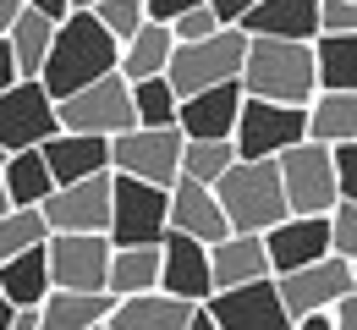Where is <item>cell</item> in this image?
I'll list each match as a JSON object with an SVG mask.
<instances>
[{
  "label": "cell",
  "mask_w": 357,
  "mask_h": 330,
  "mask_svg": "<svg viewBox=\"0 0 357 330\" xmlns=\"http://www.w3.org/2000/svg\"><path fill=\"white\" fill-rule=\"evenodd\" d=\"M50 33H55V22H50V17H39V11H17L11 33H6V50H11V61H17V77H22V83H39L45 55H50Z\"/></svg>",
  "instance_id": "cell-29"
},
{
  "label": "cell",
  "mask_w": 357,
  "mask_h": 330,
  "mask_svg": "<svg viewBox=\"0 0 357 330\" xmlns=\"http://www.w3.org/2000/svg\"><path fill=\"white\" fill-rule=\"evenodd\" d=\"M291 330H330V320H324V314H308V320H297Z\"/></svg>",
  "instance_id": "cell-45"
},
{
  "label": "cell",
  "mask_w": 357,
  "mask_h": 330,
  "mask_svg": "<svg viewBox=\"0 0 357 330\" xmlns=\"http://www.w3.org/2000/svg\"><path fill=\"white\" fill-rule=\"evenodd\" d=\"M204 6H209V17H215L220 28H236V22H242V17H248L259 0H204Z\"/></svg>",
  "instance_id": "cell-40"
},
{
  "label": "cell",
  "mask_w": 357,
  "mask_h": 330,
  "mask_svg": "<svg viewBox=\"0 0 357 330\" xmlns=\"http://www.w3.org/2000/svg\"><path fill=\"white\" fill-rule=\"evenodd\" d=\"M0 215H6V193H0Z\"/></svg>",
  "instance_id": "cell-49"
},
{
  "label": "cell",
  "mask_w": 357,
  "mask_h": 330,
  "mask_svg": "<svg viewBox=\"0 0 357 330\" xmlns=\"http://www.w3.org/2000/svg\"><path fill=\"white\" fill-rule=\"evenodd\" d=\"M50 171L39 160V149H22V154H6L0 160V193H6V209H39L50 198Z\"/></svg>",
  "instance_id": "cell-28"
},
{
  "label": "cell",
  "mask_w": 357,
  "mask_h": 330,
  "mask_svg": "<svg viewBox=\"0 0 357 330\" xmlns=\"http://www.w3.org/2000/svg\"><path fill=\"white\" fill-rule=\"evenodd\" d=\"M330 171H335V193L357 204V143H335L330 149Z\"/></svg>",
  "instance_id": "cell-37"
},
{
  "label": "cell",
  "mask_w": 357,
  "mask_h": 330,
  "mask_svg": "<svg viewBox=\"0 0 357 330\" xmlns=\"http://www.w3.org/2000/svg\"><path fill=\"white\" fill-rule=\"evenodd\" d=\"M209 33H220V22L209 17V6H192V11H181L176 22H171V45H198Z\"/></svg>",
  "instance_id": "cell-36"
},
{
  "label": "cell",
  "mask_w": 357,
  "mask_h": 330,
  "mask_svg": "<svg viewBox=\"0 0 357 330\" xmlns=\"http://www.w3.org/2000/svg\"><path fill=\"white\" fill-rule=\"evenodd\" d=\"M275 177H280L286 215H330V209L341 204L335 171H330V149H319V143H308V138L275 160Z\"/></svg>",
  "instance_id": "cell-7"
},
{
  "label": "cell",
  "mask_w": 357,
  "mask_h": 330,
  "mask_svg": "<svg viewBox=\"0 0 357 330\" xmlns=\"http://www.w3.org/2000/svg\"><path fill=\"white\" fill-rule=\"evenodd\" d=\"M324 237H330V259H352L357 264V204H335L324 215Z\"/></svg>",
  "instance_id": "cell-35"
},
{
  "label": "cell",
  "mask_w": 357,
  "mask_h": 330,
  "mask_svg": "<svg viewBox=\"0 0 357 330\" xmlns=\"http://www.w3.org/2000/svg\"><path fill=\"white\" fill-rule=\"evenodd\" d=\"M209 193H215V204L225 215V232H236V237H264L275 220H286L275 160H236Z\"/></svg>",
  "instance_id": "cell-3"
},
{
  "label": "cell",
  "mask_w": 357,
  "mask_h": 330,
  "mask_svg": "<svg viewBox=\"0 0 357 330\" xmlns=\"http://www.w3.org/2000/svg\"><path fill=\"white\" fill-rule=\"evenodd\" d=\"M160 292L176 297V303H209V248L192 242L181 232H165L160 237Z\"/></svg>",
  "instance_id": "cell-16"
},
{
  "label": "cell",
  "mask_w": 357,
  "mask_h": 330,
  "mask_svg": "<svg viewBox=\"0 0 357 330\" xmlns=\"http://www.w3.org/2000/svg\"><path fill=\"white\" fill-rule=\"evenodd\" d=\"M110 171L171 193L181 177V133L176 127H132V133L110 138Z\"/></svg>",
  "instance_id": "cell-5"
},
{
  "label": "cell",
  "mask_w": 357,
  "mask_h": 330,
  "mask_svg": "<svg viewBox=\"0 0 357 330\" xmlns=\"http://www.w3.org/2000/svg\"><path fill=\"white\" fill-rule=\"evenodd\" d=\"M231 165H236V149H231V138H198V143L181 138V182L215 188Z\"/></svg>",
  "instance_id": "cell-31"
},
{
  "label": "cell",
  "mask_w": 357,
  "mask_h": 330,
  "mask_svg": "<svg viewBox=\"0 0 357 330\" xmlns=\"http://www.w3.org/2000/svg\"><path fill=\"white\" fill-rule=\"evenodd\" d=\"M110 270V237H50L45 276L50 292H105Z\"/></svg>",
  "instance_id": "cell-12"
},
{
  "label": "cell",
  "mask_w": 357,
  "mask_h": 330,
  "mask_svg": "<svg viewBox=\"0 0 357 330\" xmlns=\"http://www.w3.org/2000/svg\"><path fill=\"white\" fill-rule=\"evenodd\" d=\"M22 11H39L50 22H61V17H72V0H22Z\"/></svg>",
  "instance_id": "cell-41"
},
{
  "label": "cell",
  "mask_w": 357,
  "mask_h": 330,
  "mask_svg": "<svg viewBox=\"0 0 357 330\" xmlns=\"http://www.w3.org/2000/svg\"><path fill=\"white\" fill-rule=\"evenodd\" d=\"M236 110H242V89H236V83L204 89V94H187V99H176V133L187 143H198V138H231Z\"/></svg>",
  "instance_id": "cell-19"
},
{
  "label": "cell",
  "mask_w": 357,
  "mask_h": 330,
  "mask_svg": "<svg viewBox=\"0 0 357 330\" xmlns=\"http://www.w3.org/2000/svg\"><path fill=\"white\" fill-rule=\"evenodd\" d=\"M275 292H280V308H286L291 325H297V320H308V314H330L347 292H357V264L324 253L319 264H303V270H291V276H275Z\"/></svg>",
  "instance_id": "cell-9"
},
{
  "label": "cell",
  "mask_w": 357,
  "mask_h": 330,
  "mask_svg": "<svg viewBox=\"0 0 357 330\" xmlns=\"http://www.w3.org/2000/svg\"><path fill=\"white\" fill-rule=\"evenodd\" d=\"M165 232H171L165 226V193L110 171V220H105L110 248H154Z\"/></svg>",
  "instance_id": "cell-6"
},
{
  "label": "cell",
  "mask_w": 357,
  "mask_h": 330,
  "mask_svg": "<svg viewBox=\"0 0 357 330\" xmlns=\"http://www.w3.org/2000/svg\"><path fill=\"white\" fill-rule=\"evenodd\" d=\"M22 77H17V61H11V50H6V39H0V94L6 89H17Z\"/></svg>",
  "instance_id": "cell-42"
},
{
  "label": "cell",
  "mask_w": 357,
  "mask_h": 330,
  "mask_svg": "<svg viewBox=\"0 0 357 330\" xmlns=\"http://www.w3.org/2000/svg\"><path fill=\"white\" fill-rule=\"evenodd\" d=\"M308 55L319 94H357V33H319Z\"/></svg>",
  "instance_id": "cell-23"
},
{
  "label": "cell",
  "mask_w": 357,
  "mask_h": 330,
  "mask_svg": "<svg viewBox=\"0 0 357 330\" xmlns=\"http://www.w3.org/2000/svg\"><path fill=\"white\" fill-rule=\"evenodd\" d=\"M242 55H248V33L242 28H220L198 45H176L171 50V66H165V83L171 94H204V89H220V83H236L242 72Z\"/></svg>",
  "instance_id": "cell-4"
},
{
  "label": "cell",
  "mask_w": 357,
  "mask_h": 330,
  "mask_svg": "<svg viewBox=\"0 0 357 330\" xmlns=\"http://www.w3.org/2000/svg\"><path fill=\"white\" fill-rule=\"evenodd\" d=\"M11 325V303H6V297H0V330Z\"/></svg>",
  "instance_id": "cell-47"
},
{
  "label": "cell",
  "mask_w": 357,
  "mask_h": 330,
  "mask_svg": "<svg viewBox=\"0 0 357 330\" xmlns=\"http://www.w3.org/2000/svg\"><path fill=\"white\" fill-rule=\"evenodd\" d=\"M127 94H132V127H176V94L165 77L127 83Z\"/></svg>",
  "instance_id": "cell-32"
},
{
  "label": "cell",
  "mask_w": 357,
  "mask_h": 330,
  "mask_svg": "<svg viewBox=\"0 0 357 330\" xmlns=\"http://www.w3.org/2000/svg\"><path fill=\"white\" fill-rule=\"evenodd\" d=\"M116 55H121V45L93 22V11H72L50 33V55H45V72H39V89H45L50 105H61V99H72L77 89H93L99 77H110L116 72Z\"/></svg>",
  "instance_id": "cell-1"
},
{
  "label": "cell",
  "mask_w": 357,
  "mask_h": 330,
  "mask_svg": "<svg viewBox=\"0 0 357 330\" xmlns=\"http://www.w3.org/2000/svg\"><path fill=\"white\" fill-rule=\"evenodd\" d=\"M192 314H198V303H176V297H165V292H143V297L110 303L105 325L110 330H187Z\"/></svg>",
  "instance_id": "cell-22"
},
{
  "label": "cell",
  "mask_w": 357,
  "mask_h": 330,
  "mask_svg": "<svg viewBox=\"0 0 357 330\" xmlns=\"http://www.w3.org/2000/svg\"><path fill=\"white\" fill-rule=\"evenodd\" d=\"M105 292L116 303L121 297H143V292H160V242L154 248H110Z\"/></svg>",
  "instance_id": "cell-27"
},
{
  "label": "cell",
  "mask_w": 357,
  "mask_h": 330,
  "mask_svg": "<svg viewBox=\"0 0 357 330\" xmlns=\"http://www.w3.org/2000/svg\"><path fill=\"white\" fill-rule=\"evenodd\" d=\"M93 22H99L116 45H127L149 17H143V0H99V6H93Z\"/></svg>",
  "instance_id": "cell-34"
},
{
  "label": "cell",
  "mask_w": 357,
  "mask_h": 330,
  "mask_svg": "<svg viewBox=\"0 0 357 330\" xmlns=\"http://www.w3.org/2000/svg\"><path fill=\"white\" fill-rule=\"evenodd\" d=\"M6 330H39V314L33 308H11V325Z\"/></svg>",
  "instance_id": "cell-43"
},
{
  "label": "cell",
  "mask_w": 357,
  "mask_h": 330,
  "mask_svg": "<svg viewBox=\"0 0 357 330\" xmlns=\"http://www.w3.org/2000/svg\"><path fill=\"white\" fill-rule=\"evenodd\" d=\"M187 330H215V325H209V314H204V308H198V314H192V320H187Z\"/></svg>",
  "instance_id": "cell-46"
},
{
  "label": "cell",
  "mask_w": 357,
  "mask_h": 330,
  "mask_svg": "<svg viewBox=\"0 0 357 330\" xmlns=\"http://www.w3.org/2000/svg\"><path fill=\"white\" fill-rule=\"evenodd\" d=\"M45 242H50V232L39 220V209H6L0 215V264L28 253V248H45Z\"/></svg>",
  "instance_id": "cell-33"
},
{
  "label": "cell",
  "mask_w": 357,
  "mask_h": 330,
  "mask_svg": "<svg viewBox=\"0 0 357 330\" xmlns=\"http://www.w3.org/2000/svg\"><path fill=\"white\" fill-rule=\"evenodd\" d=\"M50 292V276H45V248H28V253H17V259H6L0 264V297L11 303V308H39Z\"/></svg>",
  "instance_id": "cell-30"
},
{
  "label": "cell",
  "mask_w": 357,
  "mask_h": 330,
  "mask_svg": "<svg viewBox=\"0 0 357 330\" xmlns=\"http://www.w3.org/2000/svg\"><path fill=\"white\" fill-rule=\"evenodd\" d=\"M17 11H22V0H0V39L11 33V22H17Z\"/></svg>",
  "instance_id": "cell-44"
},
{
  "label": "cell",
  "mask_w": 357,
  "mask_h": 330,
  "mask_svg": "<svg viewBox=\"0 0 357 330\" xmlns=\"http://www.w3.org/2000/svg\"><path fill=\"white\" fill-rule=\"evenodd\" d=\"M171 28H160V22H143L132 39L121 45L116 55V77L121 83H149V77H165V66H171Z\"/></svg>",
  "instance_id": "cell-24"
},
{
  "label": "cell",
  "mask_w": 357,
  "mask_h": 330,
  "mask_svg": "<svg viewBox=\"0 0 357 330\" xmlns=\"http://www.w3.org/2000/svg\"><path fill=\"white\" fill-rule=\"evenodd\" d=\"M192 6H204V0H143V17L160 22V28H171L181 11H192Z\"/></svg>",
  "instance_id": "cell-39"
},
{
  "label": "cell",
  "mask_w": 357,
  "mask_h": 330,
  "mask_svg": "<svg viewBox=\"0 0 357 330\" xmlns=\"http://www.w3.org/2000/svg\"><path fill=\"white\" fill-rule=\"evenodd\" d=\"M319 33H357V0H319Z\"/></svg>",
  "instance_id": "cell-38"
},
{
  "label": "cell",
  "mask_w": 357,
  "mask_h": 330,
  "mask_svg": "<svg viewBox=\"0 0 357 330\" xmlns=\"http://www.w3.org/2000/svg\"><path fill=\"white\" fill-rule=\"evenodd\" d=\"M236 89H242V99H264V105H286V110H308V99L319 94L308 45L248 39L242 72H236Z\"/></svg>",
  "instance_id": "cell-2"
},
{
  "label": "cell",
  "mask_w": 357,
  "mask_h": 330,
  "mask_svg": "<svg viewBox=\"0 0 357 330\" xmlns=\"http://www.w3.org/2000/svg\"><path fill=\"white\" fill-rule=\"evenodd\" d=\"M0 160H6V154H0Z\"/></svg>",
  "instance_id": "cell-51"
},
{
  "label": "cell",
  "mask_w": 357,
  "mask_h": 330,
  "mask_svg": "<svg viewBox=\"0 0 357 330\" xmlns=\"http://www.w3.org/2000/svg\"><path fill=\"white\" fill-rule=\"evenodd\" d=\"M110 292H45V303L33 308L39 330H93L110 314Z\"/></svg>",
  "instance_id": "cell-25"
},
{
  "label": "cell",
  "mask_w": 357,
  "mask_h": 330,
  "mask_svg": "<svg viewBox=\"0 0 357 330\" xmlns=\"http://www.w3.org/2000/svg\"><path fill=\"white\" fill-rule=\"evenodd\" d=\"M93 6H99V0H72V11H93Z\"/></svg>",
  "instance_id": "cell-48"
},
{
  "label": "cell",
  "mask_w": 357,
  "mask_h": 330,
  "mask_svg": "<svg viewBox=\"0 0 357 330\" xmlns=\"http://www.w3.org/2000/svg\"><path fill=\"white\" fill-rule=\"evenodd\" d=\"M55 105L45 99L39 83H17L0 94V154H22L39 149L45 138H55Z\"/></svg>",
  "instance_id": "cell-14"
},
{
  "label": "cell",
  "mask_w": 357,
  "mask_h": 330,
  "mask_svg": "<svg viewBox=\"0 0 357 330\" xmlns=\"http://www.w3.org/2000/svg\"><path fill=\"white\" fill-rule=\"evenodd\" d=\"M165 226L209 248V242H220V237H225V215H220V204H215V193H209V188L181 182V177H176V188L165 193Z\"/></svg>",
  "instance_id": "cell-20"
},
{
  "label": "cell",
  "mask_w": 357,
  "mask_h": 330,
  "mask_svg": "<svg viewBox=\"0 0 357 330\" xmlns=\"http://www.w3.org/2000/svg\"><path fill=\"white\" fill-rule=\"evenodd\" d=\"M308 143L335 149V143H357V94H313L303 110Z\"/></svg>",
  "instance_id": "cell-26"
},
{
  "label": "cell",
  "mask_w": 357,
  "mask_h": 330,
  "mask_svg": "<svg viewBox=\"0 0 357 330\" xmlns=\"http://www.w3.org/2000/svg\"><path fill=\"white\" fill-rule=\"evenodd\" d=\"M39 220L50 237H105L110 220V171L72 182V188H50V198L39 204Z\"/></svg>",
  "instance_id": "cell-11"
},
{
  "label": "cell",
  "mask_w": 357,
  "mask_h": 330,
  "mask_svg": "<svg viewBox=\"0 0 357 330\" xmlns=\"http://www.w3.org/2000/svg\"><path fill=\"white\" fill-rule=\"evenodd\" d=\"M303 138H308L303 110L264 105V99H242L236 127H231V149H236V160H280L286 149H297Z\"/></svg>",
  "instance_id": "cell-10"
},
{
  "label": "cell",
  "mask_w": 357,
  "mask_h": 330,
  "mask_svg": "<svg viewBox=\"0 0 357 330\" xmlns=\"http://www.w3.org/2000/svg\"><path fill=\"white\" fill-rule=\"evenodd\" d=\"M253 281H269V259H264V242H259V237L225 232L220 242H209V286H215V292L253 286ZM215 292H209V297H215Z\"/></svg>",
  "instance_id": "cell-21"
},
{
  "label": "cell",
  "mask_w": 357,
  "mask_h": 330,
  "mask_svg": "<svg viewBox=\"0 0 357 330\" xmlns=\"http://www.w3.org/2000/svg\"><path fill=\"white\" fill-rule=\"evenodd\" d=\"M39 160H45L55 188H72V182H89V177H105V171H110V138L55 133V138L39 143Z\"/></svg>",
  "instance_id": "cell-17"
},
{
  "label": "cell",
  "mask_w": 357,
  "mask_h": 330,
  "mask_svg": "<svg viewBox=\"0 0 357 330\" xmlns=\"http://www.w3.org/2000/svg\"><path fill=\"white\" fill-rule=\"evenodd\" d=\"M55 127L61 133H89V138H121V133H132V94H127V83L110 72L93 89H77L72 99L55 105Z\"/></svg>",
  "instance_id": "cell-8"
},
{
  "label": "cell",
  "mask_w": 357,
  "mask_h": 330,
  "mask_svg": "<svg viewBox=\"0 0 357 330\" xmlns=\"http://www.w3.org/2000/svg\"><path fill=\"white\" fill-rule=\"evenodd\" d=\"M93 330H110V325H93Z\"/></svg>",
  "instance_id": "cell-50"
},
{
  "label": "cell",
  "mask_w": 357,
  "mask_h": 330,
  "mask_svg": "<svg viewBox=\"0 0 357 330\" xmlns=\"http://www.w3.org/2000/svg\"><path fill=\"white\" fill-rule=\"evenodd\" d=\"M264 259H269V281L275 276H291L303 264H319L330 253V237H324V215H286L275 220L264 237Z\"/></svg>",
  "instance_id": "cell-15"
},
{
  "label": "cell",
  "mask_w": 357,
  "mask_h": 330,
  "mask_svg": "<svg viewBox=\"0 0 357 330\" xmlns=\"http://www.w3.org/2000/svg\"><path fill=\"white\" fill-rule=\"evenodd\" d=\"M209 325L215 330H291V314L280 308V292L275 281H253V286H231L215 292L204 303Z\"/></svg>",
  "instance_id": "cell-13"
},
{
  "label": "cell",
  "mask_w": 357,
  "mask_h": 330,
  "mask_svg": "<svg viewBox=\"0 0 357 330\" xmlns=\"http://www.w3.org/2000/svg\"><path fill=\"white\" fill-rule=\"evenodd\" d=\"M248 39H286V45H313L319 39V0H259L242 22Z\"/></svg>",
  "instance_id": "cell-18"
}]
</instances>
